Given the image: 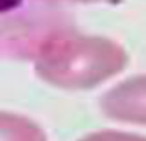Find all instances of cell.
Segmentation results:
<instances>
[{
  "label": "cell",
  "instance_id": "obj_1",
  "mask_svg": "<svg viewBox=\"0 0 146 141\" xmlns=\"http://www.w3.org/2000/svg\"><path fill=\"white\" fill-rule=\"evenodd\" d=\"M35 58L39 77L64 89L93 88L127 63L120 45L98 36H49L40 43Z\"/></svg>",
  "mask_w": 146,
  "mask_h": 141
},
{
  "label": "cell",
  "instance_id": "obj_2",
  "mask_svg": "<svg viewBox=\"0 0 146 141\" xmlns=\"http://www.w3.org/2000/svg\"><path fill=\"white\" fill-rule=\"evenodd\" d=\"M102 111L122 122L146 125V75L123 81L106 92Z\"/></svg>",
  "mask_w": 146,
  "mask_h": 141
},
{
  "label": "cell",
  "instance_id": "obj_3",
  "mask_svg": "<svg viewBox=\"0 0 146 141\" xmlns=\"http://www.w3.org/2000/svg\"><path fill=\"white\" fill-rule=\"evenodd\" d=\"M25 0H0V52L32 56L36 42L29 36V25L19 16Z\"/></svg>",
  "mask_w": 146,
  "mask_h": 141
},
{
  "label": "cell",
  "instance_id": "obj_4",
  "mask_svg": "<svg viewBox=\"0 0 146 141\" xmlns=\"http://www.w3.org/2000/svg\"><path fill=\"white\" fill-rule=\"evenodd\" d=\"M0 141H46V135L25 117L0 112Z\"/></svg>",
  "mask_w": 146,
  "mask_h": 141
},
{
  "label": "cell",
  "instance_id": "obj_5",
  "mask_svg": "<svg viewBox=\"0 0 146 141\" xmlns=\"http://www.w3.org/2000/svg\"><path fill=\"white\" fill-rule=\"evenodd\" d=\"M80 141H146V138L132 135V134L119 132V131H102V132L88 135L86 138H83Z\"/></svg>",
  "mask_w": 146,
  "mask_h": 141
},
{
  "label": "cell",
  "instance_id": "obj_6",
  "mask_svg": "<svg viewBox=\"0 0 146 141\" xmlns=\"http://www.w3.org/2000/svg\"><path fill=\"white\" fill-rule=\"evenodd\" d=\"M72 2H82V3H90V2H98V0H72Z\"/></svg>",
  "mask_w": 146,
  "mask_h": 141
}]
</instances>
